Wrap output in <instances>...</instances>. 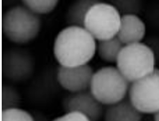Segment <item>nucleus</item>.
<instances>
[{
    "instance_id": "nucleus-11",
    "label": "nucleus",
    "mask_w": 159,
    "mask_h": 121,
    "mask_svg": "<svg viewBox=\"0 0 159 121\" xmlns=\"http://www.w3.org/2000/svg\"><path fill=\"white\" fill-rule=\"evenodd\" d=\"M57 86H60L57 80V70L46 69L32 83L30 94L37 102L45 101L56 91Z\"/></svg>"
},
{
    "instance_id": "nucleus-5",
    "label": "nucleus",
    "mask_w": 159,
    "mask_h": 121,
    "mask_svg": "<svg viewBox=\"0 0 159 121\" xmlns=\"http://www.w3.org/2000/svg\"><path fill=\"white\" fill-rule=\"evenodd\" d=\"M121 14L109 3L100 2L91 7L85 16L84 27L97 41L116 36Z\"/></svg>"
},
{
    "instance_id": "nucleus-20",
    "label": "nucleus",
    "mask_w": 159,
    "mask_h": 121,
    "mask_svg": "<svg viewBox=\"0 0 159 121\" xmlns=\"http://www.w3.org/2000/svg\"><path fill=\"white\" fill-rule=\"evenodd\" d=\"M145 44L152 50L156 59V65H159V37L151 36L147 39Z\"/></svg>"
},
{
    "instance_id": "nucleus-16",
    "label": "nucleus",
    "mask_w": 159,
    "mask_h": 121,
    "mask_svg": "<svg viewBox=\"0 0 159 121\" xmlns=\"http://www.w3.org/2000/svg\"><path fill=\"white\" fill-rule=\"evenodd\" d=\"M60 0H21L22 5L39 15L52 12Z\"/></svg>"
},
{
    "instance_id": "nucleus-1",
    "label": "nucleus",
    "mask_w": 159,
    "mask_h": 121,
    "mask_svg": "<svg viewBox=\"0 0 159 121\" xmlns=\"http://www.w3.org/2000/svg\"><path fill=\"white\" fill-rule=\"evenodd\" d=\"M97 43L84 27L68 26L58 33L53 43V55L60 65H86L94 57Z\"/></svg>"
},
{
    "instance_id": "nucleus-14",
    "label": "nucleus",
    "mask_w": 159,
    "mask_h": 121,
    "mask_svg": "<svg viewBox=\"0 0 159 121\" xmlns=\"http://www.w3.org/2000/svg\"><path fill=\"white\" fill-rule=\"evenodd\" d=\"M125 44L117 36L99 41L97 44V52L99 57L107 63H116L120 51Z\"/></svg>"
},
{
    "instance_id": "nucleus-15",
    "label": "nucleus",
    "mask_w": 159,
    "mask_h": 121,
    "mask_svg": "<svg viewBox=\"0 0 159 121\" xmlns=\"http://www.w3.org/2000/svg\"><path fill=\"white\" fill-rule=\"evenodd\" d=\"M21 102V97L11 84H3L2 86V110L13 107H19Z\"/></svg>"
},
{
    "instance_id": "nucleus-7",
    "label": "nucleus",
    "mask_w": 159,
    "mask_h": 121,
    "mask_svg": "<svg viewBox=\"0 0 159 121\" xmlns=\"http://www.w3.org/2000/svg\"><path fill=\"white\" fill-rule=\"evenodd\" d=\"M35 70V58L31 52L12 47L2 55V75L12 83H20L30 79Z\"/></svg>"
},
{
    "instance_id": "nucleus-6",
    "label": "nucleus",
    "mask_w": 159,
    "mask_h": 121,
    "mask_svg": "<svg viewBox=\"0 0 159 121\" xmlns=\"http://www.w3.org/2000/svg\"><path fill=\"white\" fill-rule=\"evenodd\" d=\"M129 99L143 114H154L159 111V69L131 83Z\"/></svg>"
},
{
    "instance_id": "nucleus-9",
    "label": "nucleus",
    "mask_w": 159,
    "mask_h": 121,
    "mask_svg": "<svg viewBox=\"0 0 159 121\" xmlns=\"http://www.w3.org/2000/svg\"><path fill=\"white\" fill-rule=\"evenodd\" d=\"M103 104L100 102L88 90L70 93L64 98L62 107L65 111H76L84 114L89 120H100L104 117L105 110Z\"/></svg>"
},
{
    "instance_id": "nucleus-4",
    "label": "nucleus",
    "mask_w": 159,
    "mask_h": 121,
    "mask_svg": "<svg viewBox=\"0 0 159 121\" xmlns=\"http://www.w3.org/2000/svg\"><path fill=\"white\" fill-rule=\"evenodd\" d=\"M116 63L118 70L131 83L149 74L156 68L154 53L145 43L125 45Z\"/></svg>"
},
{
    "instance_id": "nucleus-18",
    "label": "nucleus",
    "mask_w": 159,
    "mask_h": 121,
    "mask_svg": "<svg viewBox=\"0 0 159 121\" xmlns=\"http://www.w3.org/2000/svg\"><path fill=\"white\" fill-rule=\"evenodd\" d=\"M1 119L4 121H33L34 118L31 113L19 107L2 110Z\"/></svg>"
},
{
    "instance_id": "nucleus-8",
    "label": "nucleus",
    "mask_w": 159,
    "mask_h": 121,
    "mask_svg": "<svg viewBox=\"0 0 159 121\" xmlns=\"http://www.w3.org/2000/svg\"><path fill=\"white\" fill-rule=\"evenodd\" d=\"M94 71L88 64L78 66H63L57 68V80L61 88L70 93L90 89Z\"/></svg>"
},
{
    "instance_id": "nucleus-13",
    "label": "nucleus",
    "mask_w": 159,
    "mask_h": 121,
    "mask_svg": "<svg viewBox=\"0 0 159 121\" xmlns=\"http://www.w3.org/2000/svg\"><path fill=\"white\" fill-rule=\"evenodd\" d=\"M102 0H74L67 10L65 19L68 26L84 27L85 16L91 7Z\"/></svg>"
},
{
    "instance_id": "nucleus-17",
    "label": "nucleus",
    "mask_w": 159,
    "mask_h": 121,
    "mask_svg": "<svg viewBox=\"0 0 159 121\" xmlns=\"http://www.w3.org/2000/svg\"><path fill=\"white\" fill-rule=\"evenodd\" d=\"M108 3L112 5L121 15H138L142 9V0H108Z\"/></svg>"
},
{
    "instance_id": "nucleus-21",
    "label": "nucleus",
    "mask_w": 159,
    "mask_h": 121,
    "mask_svg": "<svg viewBox=\"0 0 159 121\" xmlns=\"http://www.w3.org/2000/svg\"><path fill=\"white\" fill-rule=\"evenodd\" d=\"M19 2H21V0H2V5L4 7L11 8V7L19 6Z\"/></svg>"
},
{
    "instance_id": "nucleus-19",
    "label": "nucleus",
    "mask_w": 159,
    "mask_h": 121,
    "mask_svg": "<svg viewBox=\"0 0 159 121\" xmlns=\"http://www.w3.org/2000/svg\"><path fill=\"white\" fill-rule=\"evenodd\" d=\"M57 121H89V119L83 114L82 112L76 111H65L62 116L58 117L55 119Z\"/></svg>"
},
{
    "instance_id": "nucleus-22",
    "label": "nucleus",
    "mask_w": 159,
    "mask_h": 121,
    "mask_svg": "<svg viewBox=\"0 0 159 121\" xmlns=\"http://www.w3.org/2000/svg\"><path fill=\"white\" fill-rule=\"evenodd\" d=\"M154 119L157 121H159V111H157L156 113H154Z\"/></svg>"
},
{
    "instance_id": "nucleus-10",
    "label": "nucleus",
    "mask_w": 159,
    "mask_h": 121,
    "mask_svg": "<svg viewBox=\"0 0 159 121\" xmlns=\"http://www.w3.org/2000/svg\"><path fill=\"white\" fill-rule=\"evenodd\" d=\"M146 35V25L136 14L121 15L116 36L125 45L141 43Z\"/></svg>"
},
{
    "instance_id": "nucleus-2",
    "label": "nucleus",
    "mask_w": 159,
    "mask_h": 121,
    "mask_svg": "<svg viewBox=\"0 0 159 121\" xmlns=\"http://www.w3.org/2000/svg\"><path fill=\"white\" fill-rule=\"evenodd\" d=\"M40 15L24 6L8 8L2 18L3 34L10 42L26 44L33 41L41 30Z\"/></svg>"
},
{
    "instance_id": "nucleus-12",
    "label": "nucleus",
    "mask_w": 159,
    "mask_h": 121,
    "mask_svg": "<svg viewBox=\"0 0 159 121\" xmlns=\"http://www.w3.org/2000/svg\"><path fill=\"white\" fill-rule=\"evenodd\" d=\"M142 114L128 98L108 105L104 112V119L107 121H140Z\"/></svg>"
},
{
    "instance_id": "nucleus-3",
    "label": "nucleus",
    "mask_w": 159,
    "mask_h": 121,
    "mask_svg": "<svg viewBox=\"0 0 159 121\" xmlns=\"http://www.w3.org/2000/svg\"><path fill=\"white\" fill-rule=\"evenodd\" d=\"M130 85L116 66H104L94 72L90 91L99 102L108 106L125 98Z\"/></svg>"
}]
</instances>
